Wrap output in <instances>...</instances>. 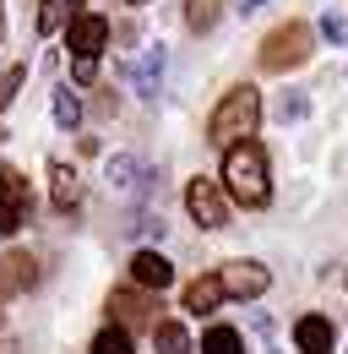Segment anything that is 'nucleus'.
Listing matches in <instances>:
<instances>
[{
  "mask_svg": "<svg viewBox=\"0 0 348 354\" xmlns=\"http://www.w3.org/2000/svg\"><path fill=\"white\" fill-rule=\"evenodd\" d=\"M304 115V98H283V104H278V120H300Z\"/></svg>",
  "mask_w": 348,
  "mask_h": 354,
  "instance_id": "nucleus-24",
  "label": "nucleus"
},
{
  "mask_svg": "<svg viewBox=\"0 0 348 354\" xmlns=\"http://www.w3.org/2000/svg\"><path fill=\"white\" fill-rule=\"evenodd\" d=\"M66 39L77 49V60H98V49L109 44V22H104V17H77V22L66 28Z\"/></svg>",
  "mask_w": 348,
  "mask_h": 354,
  "instance_id": "nucleus-8",
  "label": "nucleus"
},
{
  "mask_svg": "<svg viewBox=\"0 0 348 354\" xmlns=\"http://www.w3.org/2000/svg\"><path fill=\"white\" fill-rule=\"evenodd\" d=\"M17 229H22V218H17V213H6V207H0V234H17Z\"/></svg>",
  "mask_w": 348,
  "mask_h": 354,
  "instance_id": "nucleus-26",
  "label": "nucleus"
},
{
  "mask_svg": "<svg viewBox=\"0 0 348 354\" xmlns=\"http://www.w3.org/2000/svg\"><path fill=\"white\" fill-rule=\"evenodd\" d=\"M130 278H136V289H169L174 267L164 262L158 251H136V257H130Z\"/></svg>",
  "mask_w": 348,
  "mask_h": 354,
  "instance_id": "nucleus-9",
  "label": "nucleus"
},
{
  "mask_svg": "<svg viewBox=\"0 0 348 354\" xmlns=\"http://www.w3.org/2000/svg\"><path fill=\"white\" fill-rule=\"evenodd\" d=\"M267 283H272V272L261 262H229L223 267V289L234 300H256V295H267Z\"/></svg>",
  "mask_w": 348,
  "mask_h": 354,
  "instance_id": "nucleus-6",
  "label": "nucleus"
},
{
  "mask_svg": "<svg viewBox=\"0 0 348 354\" xmlns=\"http://www.w3.org/2000/svg\"><path fill=\"white\" fill-rule=\"evenodd\" d=\"M109 310L120 316V327H158V316H153V300L142 295V289H115L109 295Z\"/></svg>",
  "mask_w": 348,
  "mask_h": 354,
  "instance_id": "nucleus-7",
  "label": "nucleus"
},
{
  "mask_svg": "<svg viewBox=\"0 0 348 354\" xmlns=\"http://www.w3.org/2000/svg\"><path fill=\"white\" fill-rule=\"evenodd\" d=\"M120 77H126V82L142 93V98H158V77H164V49H147V55H142L136 66H126Z\"/></svg>",
  "mask_w": 348,
  "mask_h": 354,
  "instance_id": "nucleus-10",
  "label": "nucleus"
},
{
  "mask_svg": "<svg viewBox=\"0 0 348 354\" xmlns=\"http://www.w3.org/2000/svg\"><path fill=\"white\" fill-rule=\"evenodd\" d=\"M0 207L17 213V218H28V180L17 169H0Z\"/></svg>",
  "mask_w": 348,
  "mask_h": 354,
  "instance_id": "nucleus-15",
  "label": "nucleus"
},
{
  "mask_svg": "<svg viewBox=\"0 0 348 354\" xmlns=\"http://www.w3.org/2000/svg\"><path fill=\"white\" fill-rule=\"evenodd\" d=\"M310 44H316V33H310L304 22L272 28L267 44H261V71H294V66H304V60H310Z\"/></svg>",
  "mask_w": 348,
  "mask_h": 354,
  "instance_id": "nucleus-3",
  "label": "nucleus"
},
{
  "mask_svg": "<svg viewBox=\"0 0 348 354\" xmlns=\"http://www.w3.org/2000/svg\"><path fill=\"white\" fill-rule=\"evenodd\" d=\"M294 344L304 354H332V322L327 316H300L294 322Z\"/></svg>",
  "mask_w": 348,
  "mask_h": 354,
  "instance_id": "nucleus-11",
  "label": "nucleus"
},
{
  "mask_svg": "<svg viewBox=\"0 0 348 354\" xmlns=\"http://www.w3.org/2000/svg\"><path fill=\"white\" fill-rule=\"evenodd\" d=\"M93 354H130V333L126 327H104V333L93 338Z\"/></svg>",
  "mask_w": 348,
  "mask_h": 354,
  "instance_id": "nucleus-20",
  "label": "nucleus"
},
{
  "mask_svg": "<svg viewBox=\"0 0 348 354\" xmlns=\"http://www.w3.org/2000/svg\"><path fill=\"white\" fill-rule=\"evenodd\" d=\"M49 180H55V207H60V213L82 202V180H77L71 164H49Z\"/></svg>",
  "mask_w": 348,
  "mask_h": 354,
  "instance_id": "nucleus-14",
  "label": "nucleus"
},
{
  "mask_svg": "<svg viewBox=\"0 0 348 354\" xmlns=\"http://www.w3.org/2000/svg\"><path fill=\"white\" fill-rule=\"evenodd\" d=\"M223 185H229V196L240 207H267L272 185H267V153L256 142H240V147L223 153Z\"/></svg>",
  "mask_w": 348,
  "mask_h": 354,
  "instance_id": "nucleus-1",
  "label": "nucleus"
},
{
  "mask_svg": "<svg viewBox=\"0 0 348 354\" xmlns=\"http://www.w3.org/2000/svg\"><path fill=\"white\" fill-rule=\"evenodd\" d=\"M142 180H153V175H142V158H130V153L109 158V185H115V191H136Z\"/></svg>",
  "mask_w": 348,
  "mask_h": 354,
  "instance_id": "nucleus-16",
  "label": "nucleus"
},
{
  "mask_svg": "<svg viewBox=\"0 0 348 354\" xmlns=\"http://www.w3.org/2000/svg\"><path fill=\"white\" fill-rule=\"evenodd\" d=\"M33 278H39V262H33L28 251H0V300L28 295V289H33Z\"/></svg>",
  "mask_w": 348,
  "mask_h": 354,
  "instance_id": "nucleus-5",
  "label": "nucleus"
},
{
  "mask_svg": "<svg viewBox=\"0 0 348 354\" xmlns=\"http://www.w3.org/2000/svg\"><path fill=\"white\" fill-rule=\"evenodd\" d=\"M185 207L202 229H223L229 223V202H223V185L218 180H191L185 185Z\"/></svg>",
  "mask_w": 348,
  "mask_h": 354,
  "instance_id": "nucleus-4",
  "label": "nucleus"
},
{
  "mask_svg": "<svg viewBox=\"0 0 348 354\" xmlns=\"http://www.w3.org/2000/svg\"><path fill=\"white\" fill-rule=\"evenodd\" d=\"M77 120H82V98H77L71 88H55V126H60V131H71Z\"/></svg>",
  "mask_w": 348,
  "mask_h": 354,
  "instance_id": "nucleus-18",
  "label": "nucleus"
},
{
  "mask_svg": "<svg viewBox=\"0 0 348 354\" xmlns=\"http://www.w3.org/2000/svg\"><path fill=\"white\" fill-rule=\"evenodd\" d=\"M256 120H261V93L245 82V88H229L223 93V104L213 109V120H207V142H218L223 153L229 147H240L245 136L256 131Z\"/></svg>",
  "mask_w": 348,
  "mask_h": 354,
  "instance_id": "nucleus-2",
  "label": "nucleus"
},
{
  "mask_svg": "<svg viewBox=\"0 0 348 354\" xmlns=\"http://www.w3.org/2000/svg\"><path fill=\"white\" fill-rule=\"evenodd\" d=\"M153 344H158V354H191V338H185L180 322H158L153 327Z\"/></svg>",
  "mask_w": 348,
  "mask_h": 354,
  "instance_id": "nucleus-17",
  "label": "nucleus"
},
{
  "mask_svg": "<svg viewBox=\"0 0 348 354\" xmlns=\"http://www.w3.org/2000/svg\"><path fill=\"white\" fill-rule=\"evenodd\" d=\"M185 22L196 28V33H207L218 22V0H191V11H185Z\"/></svg>",
  "mask_w": 348,
  "mask_h": 354,
  "instance_id": "nucleus-21",
  "label": "nucleus"
},
{
  "mask_svg": "<svg viewBox=\"0 0 348 354\" xmlns=\"http://www.w3.org/2000/svg\"><path fill=\"white\" fill-rule=\"evenodd\" d=\"M223 295H229V289H223V272H218V278L207 272V278H196V283L185 289V310H196V316H202V310H218Z\"/></svg>",
  "mask_w": 348,
  "mask_h": 354,
  "instance_id": "nucleus-12",
  "label": "nucleus"
},
{
  "mask_svg": "<svg viewBox=\"0 0 348 354\" xmlns=\"http://www.w3.org/2000/svg\"><path fill=\"white\" fill-rule=\"evenodd\" d=\"M82 17V0H44L39 6V33H60Z\"/></svg>",
  "mask_w": 348,
  "mask_h": 354,
  "instance_id": "nucleus-13",
  "label": "nucleus"
},
{
  "mask_svg": "<svg viewBox=\"0 0 348 354\" xmlns=\"http://www.w3.org/2000/svg\"><path fill=\"white\" fill-rule=\"evenodd\" d=\"M22 82H28V71H22V66H6V71H0V109L17 98V88H22Z\"/></svg>",
  "mask_w": 348,
  "mask_h": 354,
  "instance_id": "nucleus-22",
  "label": "nucleus"
},
{
  "mask_svg": "<svg viewBox=\"0 0 348 354\" xmlns=\"http://www.w3.org/2000/svg\"><path fill=\"white\" fill-rule=\"evenodd\" d=\"M0 44H6V11H0Z\"/></svg>",
  "mask_w": 348,
  "mask_h": 354,
  "instance_id": "nucleus-27",
  "label": "nucleus"
},
{
  "mask_svg": "<svg viewBox=\"0 0 348 354\" xmlns=\"http://www.w3.org/2000/svg\"><path fill=\"white\" fill-rule=\"evenodd\" d=\"M98 77V60H77V82H93Z\"/></svg>",
  "mask_w": 348,
  "mask_h": 354,
  "instance_id": "nucleus-25",
  "label": "nucleus"
},
{
  "mask_svg": "<svg viewBox=\"0 0 348 354\" xmlns=\"http://www.w3.org/2000/svg\"><path fill=\"white\" fill-rule=\"evenodd\" d=\"M202 354H240V333H234V327H207Z\"/></svg>",
  "mask_w": 348,
  "mask_h": 354,
  "instance_id": "nucleus-19",
  "label": "nucleus"
},
{
  "mask_svg": "<svg viewBox=\"0 0 348 354\" xmlns=\"http://www.w3.org/2000/svg\"><path fill=\"white\" fill-rule=\"evenodd\" d=\"M130 6H147V0H130Z\"/></svg>",
  "mask_w": 348,
  "mask_h": 354,
  "instance_id": "nucleus-28",
  "label": "nucleus"
},
{
  "mask_svg": "<svg viewBox=\"0 0 348 354\" xmlns=\"http://www.w3.org/2000/svg\"><path fill=\"white\" fill-rule=\"evenodd\" d=\"M251 6H261V0H251Z\"/></svg>",
  "mask_w": 348,
  "mask_h": 354,
  "instance_id": "nucleus-29",
  "label": "nucleus"
},
{
  "mask_svg": "<svg viewBox=\"0 0 348 354\" xmlns=\"http://www.w3.org/2000/svg\"><path fill=\"white\" fill-rule=\"evenodd\" d=\"M321 33H327L332 44H343V39H348V22H338V17H327V22H321Z\"/></svg>",
  "mask_w": 348,
  "mask_h": 354,
  "instance_id": "nucleus-23",
  "label": "nucleus"
}]
</instances>
